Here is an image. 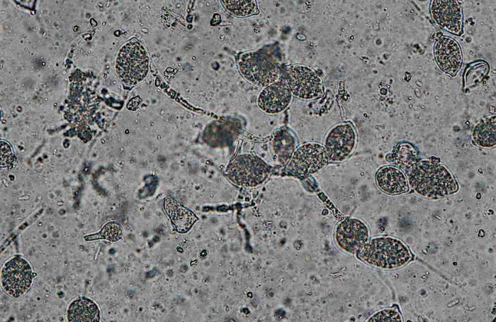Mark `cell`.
<instances>
[{
  "instance_id": "6da1fadb",
  "label": "cell",
  "mask_w": 496,
  "mask_h": 322,
  "mask_svg": "<svg viewBox=\"0 0 496 322\" xmlns=\"http://www.w3.org/2000/svg\"><path fill=\"white\" fill-rule=\"evenodd\" d=\"M407 178L415 191L429 199L443 198L458 189L451 171L436 161H417L407 170Z\"/></svg>"
},
{
  "instance_id": "7a4b0ae2",
  "label": "cell",
  "mask_w": 496,
  "mask_h": 322,
  "mask_svg": "<svg viewBox=\"0 0 496 322\" xmlns=\"http://www.w3.org/2000/svg\"><path fill=\"white\" fill-rule=\"evenodd\" d=\"M357 257L368 265L383 270H395L407 265L412 258L407 246L393 237L372 238L356 252Z\"/></svg>"
},
{
  "instance_id": "3957f363",
  "label": "cell",
  "mask_w": 496,
  "mask_h": 322,
  "mask_svg": "<svg viewBox=\"0 0 496 322\" xmlns=\"http://www.w3.org/2000/svg\"><path fill=\"white\" fill-rule=\"evenodd\" d=\"M115 70L126 86L135 85L144 79L149 70V59L140 41L133 38L121 47L116 57Z\"/></svg>"
},
{
  "instance_id": "277c9868",
  "label": "cell",
  "mask_w": 496,
  "mask_h": 322,
  "mask_svg": "<svg viewBox=\"0 0 496 322\" xmlns=\"http://www.w3.org/2000/svg\"><path fill=\"white\" fill-rule=\"evenodd\" d=\"M238 67L247 81L261 87L278 81L280 77L278 65L269 55L261 51L242 53L238 60Z\"/></svg>"
},
{
  "instance_id": "5b68a950",
  "label": "cell",
  "mask_w": 496,
  "mask_h": 322,
  "mask_svg": "<svg viewBox=\"0 0 496 322\" xmlns=\"http://www.w3.org/2000/svg\"><path fill=\"white\" fill-rule=\"evenodd\" d=\"M270 172L269 166L252 154L236 156L227 166L225 173L233 183L243 187H255L263 183Z\"/></svg>"
},
{
  "instance_id": "8992f818",
  "label": "cell",
  "mask_w": 496,
  "mask_h": 322,
  "mask_svg": "<svg viewBox=\"0 0 496 322\" xmlns=\"http://www.w3.org/2000/svg\"><path fill=\"white\" fill-rule=\"evenodd\" d=\"M285 83L293 96L312 100L319 97L323 91L322 82L317 73L304 65L288 66L284 72Z\"/></svg>"
},
{
  "instance_id": "52a82bcc",
  "label": "cell",
  "mask_w": 496,
  "mask_h": 322,
  "mask_svg": "<svg viewBox=\"0 0 496 322\" xmlns=\"http://www.w3.org/2000/svg\"><path fill=\"white\" fill-rule=\"evenodd\" d=\"M329 162L323 145L308 143L299 146L292 153L286 172L293 176L305 177L323 169Z\"/></svg>"
},
{
  "instance_id": "ba28073f",
  "label": "cell",
  "mask_w": 496,
  "mask_h": 322,
  "mask_svg": "<svg viewBox=\"0 0 496 322\" xmlns=\"http://www.w3.org/2000/svg\"><path fill=\"white\" fill-rule=\"evenodd\" d=\"M356 133L350 122L340 123L327 133L324 148L329 162H340L353 153L356 145Z\"/></svg>"
},
{
  "instance_id": "9c48e42d",
  "label": "cell",
  "mask_w": 496,
  "mask_h": 322,
  "mask_svg": "<svg viewBox=\"0 0 496 322\" xmlns=\"http://www.w3.org/2000/svg\"><path fill=\"white\" fill-rule=\"evenodd\" d=\"M33 282V272L26 260L15 257L8 261L1 271V283L4 291L17 298L25 294Z\"/></svg>"
},
{
  "instance_id": "30bf717a",
  "label": "cell",
  "mask_w": 496,
  "mask_h": 322,
  "mask_svg": "<svg viewBox=\"0 0 496 322\" xmlns=\"http://www.w3.org/2000/svg\"><path fill=\"white\" fill-rule=\"evenodd\" d=\"M334 238L342 250L349 253H355L368 242L369 230L362 221L346 218L337 226Z\"/></svg>"
},
{
  "instance_id": "8fae6325",
  "label": "cell",
  "mask_w": 496,
  "mask_h": 322,
  "mask_svg": "<svg viewBox=\"0 0 496 322\" xmlns=\"http://www.w3.org/2000/svg\"><path fill=\"white\" fill-rule=\"evenodd\" d=\"M429 11L432 19L442 29L456 35L463 33V11L458 1H432Z\"/></svg>"
},
{
  "instance_id": "7c38bea8",
  "label": "cell",
  "mask_w": 496,
  "mask_h": 322,
  "mask_svg": "<svg viewBox=\"0 0 496 322\" xmlns=\"http://www.w3.org/2000/svg\"><path fill=\"white\" fill-rule=\"evenodd\" d=\"M293 94L284 82L277 81L264 87L257 97V106L264 113L277 114L291 104Z\"/></svg>"
},
{
  "instance_id": "4fadbf2b",
  "label": "cell",
  "mask_w": 496,
  "mask_h": 322,
  "mask_svg": "<svg viewBox=\"0 0 496 322\" xmlns=\"http://www.w3.org/2000/svg\"><path fill=\"white\" fill-rule=\"evenodd\" d=\"M434 53L439 67L450 76H456L463 61L459 44L453 38L443 35L436 41Z\"/></svg>"
},
{
  "instance_id": "5bb4252c",
  "label": "cell",
  "mask_w": 496,
  "mask_h": 322,
  "mask_svg": "<svg viewBox=\"0 0 496 322\" xmlns=\"http://www.w3.org/2000/svg\"><path fill=\"white\" fill-rule=\"evenodd\" d=\"M376 182L382 191L389 195H399L409 190L406 175L394 166L381 167L376 174Z\"/></svg>"
},
{
  "instance_id": "9a60e30c",
  "label": "cell",
  "mask_w": 496,
  "mask_h": 322,
  "mask_svg": "<svg viewBox=\"0 0 496 322\" xmlns=\"http://www.w3.org/2000/svg\"><path fill=\"white\" fill-rule=\"evenodd\" d=\"M164 209L176 230L180 233L188 231L197 221V217L191 210L174 198L168 197L164 200Z\"/></svg>"
},
{
  "instance_id": "2e32d148",
  "label": "cell",
  "mask_w": 496,
  "mask_h": 322,
  "mask_svg": "<svg viewBox=\"0 0 496 322\" xmlns=\"http://www.w3.org/2000/svg\"><path fill=\"white\" fill-rule=\"evenodd\" d=\"M67 319L72 322H96L100 320V311L92 300L82 296L69 305Z\"/></svg>"
},
{
  "instance_id": "e0dca14e",
  "label": "cell",
  "mask_w": 496,
  "mask_h": 322,
  "mask_svg": "<svg viewBox=\"0 0 496 322\" xmlns=\"http://www.w3.org/2000/svg\"><path fill=\"white\" fill-rule=\"evenodd\" d=\"M473 140L482 148H492L496 144V117L490 116L481 120L474 128Z\"/></svg>"
},
{
  "instance_id": "ac0fdd59",
  "label": "cell",
  "mask_w": 496,
  "mask_h": 322,
  "mask_svg": "<svg viewBox=\"0 0 496 322\" xmlns=\"http://www.w3.org/2000/svg\"><path fill=\"white\" fill-rule=\"evenodd\" d=\"M418 151L413 145L407 142H400L395 145L390 160L396 166L408 170L418 161Z\"/></svg>"
},
{
  "instance_id": "d6986e66",
  "label": "cell",
  "mask_w": 496,
  "mask_h": 322,
  "mask_svg": "<svg viewBox=\"0 0 496 322\" xmlns=\"http://www.w3.org/2000/svg\"><path fill=\"white\" fill-rule=\"evenodd\" d=\"M295 140L292 135L287 131L280 130L274 138L273 148L276 153L281 158L286 160L291 157L293 152Z\"/></svg>"
},
{
  "instance_id": "ffe728a7",
  "label": "cell",
  "mask_w": 496,
  "mask_h": 322,
  "mask_svg": "<svg viewBox=\"0 0 496 322\" xmlns=\"http://www.w3.org/2000/svg\"><path fill=\"white\" fill-rule=\"evenodd\" d=\"M225 9L236 16L247 17L258 13V7L255 1H221Z\"/></svg>"
},
{
  "instance_id": "44dd1931",
  "label": "cell",
  "mask_w": 496,
  "mask_h": 322,
  "mask_svg": "<svg viewBox=\"0 0 496 322\" xmlns=\"http://www.w3.org/2000/svg\"><path fill=\"white\" fill-rule=\"evenodd\" d=\"M123 235V230L121 225L116 221H110L105 223L98 233L86 235L84 240L91 241L105 239L110 242H117L121 239Z\"/></svg>"
},
{
  "instance_id": "7402d4cb",
  "label": "cell",
  "mask_w": 496,
  "mask_h": 322,
  "mask_svg": "<svg viewBox=\"0 0 496 322\" xmlns=\"http://www.w3.org/2000/svg\"><path fill=\"white\" fill-rule=\"evenodd\" d=\"M368 321L371 322H398L402 321V317L397 309L390 308L375 313Z\"/></svg>"
},
{
  "instance_id": "603a6c76",
  "label": "cell",
  "mask_w": 496,
  "mask_h": 322,
  "mask_svg": "<svg viewBox=\"0 0 496 322\" xmlns=\"http://www.w3.org/2000/svg\"><path fill=\"white\" fill-rule=\"evenodd\" d=\"M1 162L6 160L10 161V157H13L11 153V148L10 145L6 141H1Z\"/></svg>"
}]
</instances>
